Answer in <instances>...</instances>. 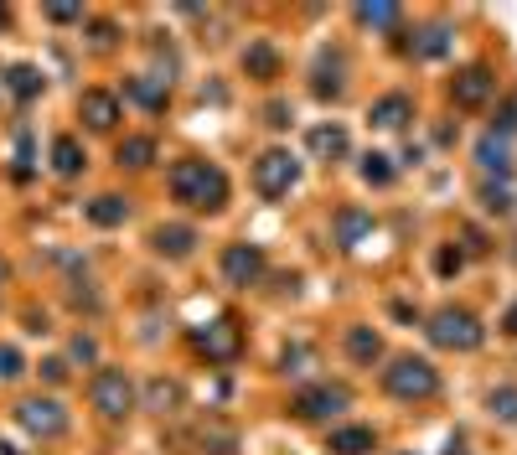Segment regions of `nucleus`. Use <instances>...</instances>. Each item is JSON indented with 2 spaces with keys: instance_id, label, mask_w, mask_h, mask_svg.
<instances>
[{
  "instance_id": "9d476101",
  "label": "nucleus",
  "mask_w": 517,
  "mask_h": 455,
  "mask_svg": "<svg viewBox=\"0 0 517 455\" xmlns=\"http://www.w3.org/2000/svg\"><path fill=\"white\" fill-rule=\"evenodd\" d=\"M238 326L233 321H212L207 331H197V352H207L212 362H228V357H238Z\"/></svg>"
},
{
  "instance_id": "f03ea898",
  "label": "nucleus",
  "mask_w": 517,
  "mask_h": 455,
  "mask_svg": "<svg viewBox=\"0 0 517 455\" xmlns=\"http://www.w3.org/2000/svg\"><path fill=\"white\" fill-rule=\"evenodd\" d=\"M88 399H94V409L104 419H125L135 409V383L125 368H99L94 383H88Z\"/></svg>"
},
{
  "instance_id": "f257e3e1",
  "label": "nucleus",
  "mask_w": 517,
  "mask_h": 455,
  "mask_svg": "<svg viewBox=\"0 0 517 455\" xmlns=\"http://www.w3.org/2000/svg\"><path fill=\"white\" fill-rule=\"evenodd\" d=\"M171 197L197 207V212H218L228 202V176L202 156H187V161L171 166Z\"/></svg>"
},
{
  "instance_id": "7c9ffc66",
  "label": "nucleus",
  "mask_w": 517,
  "mask_h": 455,
  "mask_svg": "<svg viewBox=\"0 0 517 455\" xmlns=\"http://www.w3.org/2000/svg\"><path fill=\"white\" fill-rule=\"evenodd\" d=\"M150 399H156L161 409H166V404H181V388H176V383H156V388H150Z\"/></svg>"
},
{
  "instance_id": "f3484780",
  "label": "nucleus",
  "mask_w": 517,
  "mask_h": 455,
  "mask_svg": "<svg viewBox=\"0 0 517 455\" xmlns=\"http://www.w3.org/2000/svg\"><path fill=\"white\" fill-rule=\"evenodd\" d=\"M347 352H352L357 362H378V357H383V337H378L373 326H352V331H347Z\"/></svg>"
},
{
  "instance_id": "473e14b6",
  "label": "nucleus",
  "mask_w": 517,
  "mask_h": 455,
  "mask_svg": "<svg viewBox=\"0 0 517 455\" xmlns=\"http://www.w3.org/2000/svg\"><path fill=\"white\" fill-rule=\"evenodd\" d=\"M47 16H52V21H78V16H83V11H78V6H52V11H47Z\"/></svg>"
},
{
  "instance_id": "c9c22d12",
  "label": "nucleus",
  "mask_w": 517,
  "mask_h": 455,
  "mask_svg": "<svg viewBox=\"0 0 517 455\" xmlns=\"http://www.w3.org/2000/svg\"><path fill=\"white\" fill-rule=\"evenodd\" d=\"M6 21H11V16H6V11H0V26H6Z\"/></svg>"
},
{
  "instance_id": "6e6552de",
  "label": "nucleus",
  "mask_w": 517,
  "mask_h": 455,
  "mask_svg": "<svg viewBox=\"0 0 517 455\" xmlns=\"http://www.w3.org/2000/svg\"><path fill=\"white\" fill-rule=\"evenodd\" d=\"M497 94V78H492V68H461L455 73V83H450V99H455V109H481L486 99Z\"/></svg>"
},
{
  "instance_id": "393cba45",
  "label": "nucleus",
  "mask_w": 517,
  "mask_h": 455,
  "mask_svg": "<svg viewBox=\"0 0 517 455\" xmlns=\"http://www.w3.org/2000/svg\"><path fill=\"white\" fill-rule=\"evenodd\" d=\"M352 16H357L362 26H373V32H388V26H399V21H404V11H399V6H357Z\"/></svg>"
},
{
  "instance_id": "2f4dec72",
  "label": "nucleus",
  "mask_w": 517,
  "mask_h": 455,
  "mask_svg": "<svg viewBox=\"0 0 517 455\" xmlns=\"http://www.w3.org/2000/svg\"><path fill=\"white\" fill-rule=\"evenodd\" d=\"M73 357H78V362H94V342L78 337V342H73Z\"/></svg>"
},
{
  "instance_id": "0eeeda50",
  "label": "nucleus",
  "mask_w": 517,
  "mask_h": 455,
  "mask_svg": "<svg viewBox=\"0 0 517 455\" xmlns=\"http://www.w3.org/2000/svg\"><path fill=\"white\" fill-rule=\"evenodd\" d=\"M352 404V393L342 388V383H316V388H306V393H295V414L300 419H331V414H342Z\"/></svg>"
},
{
  "instance_id": "f704fd0d",
  "label": "nucleus",
  "mask_w": 517,
  "mask_h": 455,
  "mask_svg": "<svg viewBox=\"0 0 517 455\" xmlns=\"http://www.w3.org/2000/svg\"><path fill=\"white\" fill-rule=\"evenodd\" d=\"M0 280H6V259H0Z\"/></svg>"
},
{
  "instance_id": "ddd939ff",
  "label": "nucleus",
  "mask_w": 517,
  "mask_h": 455,
  "mask_svg": "<svg viewBox=\"0 0 517 455\" xmlns=\"http://www.w3.org/2000/svg\"><path fill=\"white\" fill-rule=\"evenodd\" d=\"M414 114V104H409V94H388V99H378L373 109H368V119H373V125L378 130H399L404 125V119Z\"/></svg>"
},
{
  "instance_id": "c85d7f7f",
  "label": "nucleus",
  "mask_w": 517,
  "mask_h": 455,
  "mask_svg": "<svg viewBox=\"0 0 517 455\" xmlns=\"http://www.w3.org/2000/svg\"><path fill=\"white\" fill-rule=\"evenodd\" d=\"M0 378H6V383L21 378V352L16 347H0Z\"/></svg>"
},
{
  "instance_id": "a878e982",
  "label": "nucleus",
  "mask_w": 517,
  "mask_h": 455,
  "mask_svg": "<svg viewBox=\"0 0 517 455\" xmlns=\"http://www.w3.org/2000/svg\"><path fill=\"white\" fill-rule=\"evenodd\" d=\"M11 94H16V99H37V94H42L37 68H11Z\"/></svg>"
},
{
  "instance_id": "423d86ee",
  "label": "nucleus",
  "mask_w": 517,
  "mask_h": 455,
  "mask_svg": "<svg viewBox=\"0 0 517 455\" xmlns=\"http://www.w3.org/2000/svg\"><path fill=\"white\" fill-rule=\"evenodd\" d=\"M254 187L264 197H285L295 187V161H290V150H264V156L254 161Z\"/></svg>"
},
{
  "instance_id": "c756f323",
  "label": "nucleus",
  "mask_w": 517,
  "mask_h": 455,
  "mask_svg": "<svg viewBox=\"0 0 517 455\" xmlns=\"http://www.w3.org/2000/svg\"><path fill=\"white\" fill-rule=\"evenodd\" d=\"M419 52H424V57H440V52H445V26H430L424 42H419Z\"/></svg>"
},
{
  "instance_id": "5701e85b",
  "label": "nucleus",
  "mask_w": 517,
  "mask_h": 455,
  "mask_svg": "<svg viewBox=\"0 0 517 455\" xmlns=\"http://www.w3.org/2000/svg\"><path fill=\"white\" fill-rule=\"evenodd\" d=\"M130 99L145 109H161L166 104V78H130Z\"/></svg>"
},
{
  "instance_id": "7ed1b4c3",
  "label": "nucleus",
  "mask_w": 517,
  "mask_h": 455,
  "mask_svg": "<svg viewBox=\"0 0 517 455\" xmlns=\"http://www.w3.org/2000/svg\"><path fill=\"white\" fill-rule=\"evenodd\" d=\"M383 383H388L393 399H435L440 373H435L424 357H399V362H393V368L383 373Z\"/></svg>"
},
{
  "instance_id": "39448f33",
  "label": "nucleus",
  "mask_w": 517,
  "mask_h": 455,
  "mask_svg": "<svg viewBox=\"0 0 517 455\" xmlns=\"http://www.w3.org/2000/svg\"><path fill=\"white\" fill-rule=\"evenodd\" d=\"M16 419H21V430L37 435V440L68 435V414H63V404H57V399H21V404H16Z\"/></svg>"
},
{
  "instance_id": "2eb2a0df",
  "label": "nucleus",
  "mask_w": 517,
  "mask_h": 455,
  "mask_svg": "<svg viewBox=\"0 0 517 455\" xmlns=\"http://www.w3.org/2000/svg\"><path fill=\"white\" fill-rule=\"evenodd\" d=\"M52 171H57V176H78V171H83V145H78L73 135H57V140H52Z\"/></svg>"
},
{
  "instance_id": "72a5a7b5",
  "label": "nucleus",
  "mask_w": 517,
  "mask_h": 455,
  "mask_svg": "<svg viewBox=\"0 0 517 455\" xmlns=\"http://www.w3.org/2000/svg\"><path fill=\"white\" fill-rule=\"evenodd\" d=\"M507 331H512V337H517V306L507 311Z\"/></svg>"
},
{
  "instance_id": "f8f14e48",
  "label": "nucleus",
  "mask_w": 517,
  "mask_h": 455,
  "mask_svg": "<svg viewBox=\"0 0 517 455\" xmlns=\"http://www.w3.org/2000/svg\"><path fill=\"white\" fill-rule=\"evenodd\" d=\"M378 445V435L368 424H347V430H331V455H368Z\"/></svg>"
},
{
  "instance_id": "b1692460",
  "label": "nucleus",
  "mask_w": 517,
  "mask_h": 455,
  "mask_svg": "<svg viewBox=\"0 0 517 455\" xmlns=\"http://www.w3.org/2000/svg\"><path fill=\"white\" fill-rule=\"evenodd\" d=\"M311 150H316V156H342V150H347V130H342V125L311 130Z\"/></svg>"
},
{
  "instance_id": "bb28decb",
  "label": "nucleus",
  "mask_w": 517,
  "mask_h": 455,
  "mask_svg": "<svg viewBox=\"0 0 517 455\" xmlns=\"http://www.w3.org/2000/svg\"><path fill=\"white\" fill-rule=\"evenodd\" d=\"M492 414L507 419V424H517V388H512V383H507V388H492Z\"/></svg>"
},
{
  "instance_id": "4be33fe9",
  "label": "nucleus",
  "mask_w": 517,
  "mask_h": 455,
  "mask_svg": "<svg viewBox=\"0 0 517 455\" xmlns=\"http://www.w3.org/2000/svg\"><path fill=\"white\" fill-rule=\"evenodd\" d=\"M150 161H156V140L150 135H130L119 145V166H150Z\"/></svg>"
},
{
  "instance_id": "dca6fc26",
  "label": "nucleus",
  "mask_w": 517,
  "mask_h": 455,
  "mask_svg": "<svg viewBox=\"0 0 517 455\" xmlns=\"http://www.w3.org/2000/svg\"><path fill=\"white\" fill-rule=\"evenodd\" d=\"M192 244H197V233H192V228H181V223L156 228V249H161V254H171V259H187V254H192Z\"/></svg>"
},
{
  "instance_id": "aec40b11",
  "label": "nucleus",
  "mask_w": 517,
  "mask_h": 455,
  "mask_svg": "<svg viewBox=\"0 0 517 455\" xmlns=\"http://www.w3.org/2000/svg\"><path fill=\"white\" fill-rule=\"evenodd\" d=\"M362 233H373V218H368V212H357V207H347L342 218H337V244H342V249H352Z\"/></svg>"
},
{
  "instance_id": "a211bd4d",
  "label": "nucleus",
  "mask_w": 517,
  "mask_h": 455,
  "mask_svg": "<svg viewBox=\"0 0 517 455\" xmlns=\"http://www.w3.org/2000/svg\"><path fill=\"white\" fill-rule=\"evenodd\" d=\"M130 218V202L125 197H94L88 202V223H99V228H114V223H125Z\"/></svg>"
},
{
  "instance_id": "cd10ccee",
  "label": "nucleus",
  "mask_w": 517,
  "mask_h": 455,
  "mask_svg": "<svg viewBox=\"0 0 517 455\" xmlns=\"http://www.w3.org/2000/svg\"><path fill=\"white\" fill-rule=\"evenodd\" d=\"M362 181H373V187H388V181H393L388 156H368V161H362Z\"/></svg>"
},
{
  "instance_id": "6ab92c4d",
  "label": "nucleus",
  "mask_w": 517,
  "mask_h": 455,
  "mask_svg": "<svg viewBox=\"0 0 517 455\" xmlns=\"http://www.w3.org/2000/svg\"><path fill=\"white\" fill-rule=\"evenodd\" d=\"M243 68H249V78H275L280 73V52L269 42H254L249 52H243Z\"/></svg>"
},
{
  "instance_id": "20e7f679",
  "label": "nucleus",
  "mask_w": 517,
  "mask_h": 455,
  "mask_svg": "<svg viewBox=\"0 0 517 455\" xmlns=\"http://www.w3.org/2000/svg\"><path fill=\"white\" fill-rule=\"evenodd\" d=\"M430 337H435V347H450V352H471V347H481V321L471 316V311H440L435 321H430Z\"/></svg>"
},
{
  "instance_id": "4468645a",
  "label": "nucleus",
  "mask_w": 517,
  "mask_h": 455,
  "mask_svg": "<svg viewBox=\"0 0 517 455\" xmlns=\"http://www.w3.org/2000/svg\"><path fill=\"white\" fill-rule=\"evenodd\" d=\"M476 161H481L486 171L507 176V171H512V145H507V135H486V140L476 145Z\"/></svg>"
},
{
  "instance_id": "9b49d317",
  "label": "nucleus",
  "mask_w": 517,
  "mask_h": 455,
  "mask_svg": "<svg viewBox=\"0 0 517 455\" xmlns=\"http://www.w3.org/2000/svg\"><path fill=\"white\" fill-rule=\"evenodd\" d=\"M78 114L88 119V130H114V119H119V99L104 94V88H88V94L78 99Z\"/></svg>"
},
{
  "instance_id": "412c9836",
  "label": "nucleus",
  "mask_w": 517,
  "mask_h": 455,
  "mask_svg": "<svg viewBox=\"0 0 517 455\" xmlns=\"http://www.w3.org/2000/svg\"><path fill=\"white\" fill-rule=\"evenodd\" d=\"M481 207H486V212H497V218H507V212L517 207V197H512V187H507V176L486 181V187H481Z\"/></svg>"
},
{
  "instance_id": "1a4fd4ad",
  "label": "nucleus",
  "mask_w": 517,
  "mask_h": 455,
  "mask_svg": "<svg viewBox=\"0 0 517 455\" xmlns=\"http://www.w3.org/2000/svg\"><path fill=\"white\" fill-rule=\"evenodd\" d=\"M223 280L238 285V290L259 285V280H264V254H259L254 244H228V249H223Z\"/></svg>"
}]
</instances>
